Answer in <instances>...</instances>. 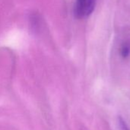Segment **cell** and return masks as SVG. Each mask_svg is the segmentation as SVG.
<instances>
[{
	"label": "cell",
	"instance_id": "6da1fadb",
	"mask_svg": "<svg viewBox=\"0 0 130 130\" xmlns=\"http://www.w3.org/2000/svg\"><path fill=\"white\" fill-rule=\"evenodd\" d=\"M96 0H76L74 8L75 15L78 18L88 17L94 11Z\"/></svg>",
	"mask_w": 130,
	"mask_h": 130
},
{
	"label": "cell",
	"instance_id": "7a4b0ae2",
	"mask_svg": "<svg viewBox=\"0 0 130 130\" xmlns=\"http://www.w3.org/2000/svg\"><path fill=\"white\" fill-rule=\"evenodd\" d=\"M120 54L123 58H126L130 55V41L123 44L120 48Z\"/></svg>",
	"mask_w": 130,
	"mask_h": 130
},
{
	"label": "cell",
	"instance_id": "3957f363",
	"mask_svg": "<svg viewBox=\"0 0 130 130\" xmlns=\"http://www.w3.org/2000/svg\"><path fill=\"white\" fill-rule=\"evenodd\" d=\"M119 125H120V130H130L128 127V126H127V124H126V123L121 117L119 118Z\"/></svg>",
	"mask_w": 130,
	"mask_h": 130
}]
</instances>
